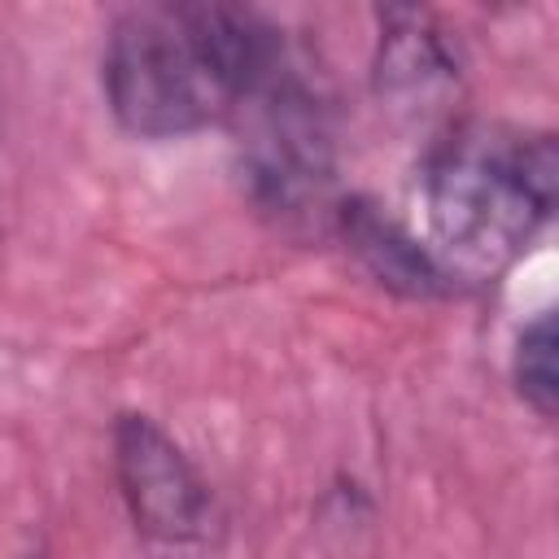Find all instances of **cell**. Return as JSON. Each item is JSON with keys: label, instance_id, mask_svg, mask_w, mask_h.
I'll list each match as a JSON object with an SVG mask.
<instances>
[{"label": "cell", "instance_id": "cell-5", "mask_svg": "<svg viewBox=\"0 0 559 559\" xmlns=\"http://www.w3.org/2000/svg\"><path fill=\"white\" fill-rule=\"evenodd\" d=\"M376 22L380 35L371 57V87L380 105L406 118L441 114L463 79V61L445 39V26L428 9H380Z\"/></svg>", "mask_w": 559, "mask_h": 559}, {"label": "cell", "instance_id": "cell-1", "mask_svg": "<svg viewBox=\"0 0 559 559\" xmlns=\"http://www.w3.org/2000/svg\"><path fill=\"white\" fill-rule=\"evenodd\" d=\"M284 48V31L253 4L148 0L114 13L100 92L135 140H183L227 122Z\"/></svg>", "mask_w": 559, "mask_h": 559}, {"label": "cell", "instance_id": "cell-3", "mask_svg": "<svg viewBox=\"0 0 559 559\" xmlns=\"http://www.w3.org/2000/svg\"><path fill=\"white\" fill-rule=\"evenodd\" d=\"M227 122L236 131V170L253 214L284 236L332 231L341 205L336 114L310 61L284 48Z\"/></svg>", "mask_w": 559, "mask_h": 559}, {"label": "cell", "instance_id": "cell-2", "mask_svg": "<svg viewBox=\"0 0 559 559\" xmlns=\"http://www.w3.org/2000/svg\"><path fill=\"white\" fill-rule=\"evenodd\" d=\"M559 201V144L546 127L467 118L419 170V240L450 284H493L546 231Z\"/></svg>", "mask_w": 559, "mask_h": 559}, {"label": "cell", "instance_id": "cell-7", "mask_svg": "<svg viewBox=\"0 0 559 559\" xmlns=\"http://www.w3.org/2000/svg\"><path fill=\"white\" fill-rule=\"evenodd\" d=\"M555 314L550 310H537L520 332H515V345H511V384H515V397L542 419L550 424L555 419V406H559V367H555Z\"/></svg>", "mask_w": 559, "mask_h": 559}, {"label": "cell", "instance_id": "cell-6", "mask_svg": "<svg viewBox=\"0 0 559 559\" xmlns=\"http://www.w3.org/2000/svg\"><path fill=\"white\" fill-rule=\"evenodd\" d=\"M332 236L349 249V258L389 293L411 297V301H437L450 297L454 284L432 258V249L411 231L402 218H393L384 205L371 197H341Z\"/></svg>", "mask_w": 559, "mask_h": 559}, {"label": "cell", "instance_id": "cell-4", "mask_svg": "<svg viewBox=\"0 0 559 559\" xmlns=\"http://www.w3.org/2000/svg\"><path fill=\"white\" fill-rule=\"evenodd\" d=\"M109 463L135 537L162 559L201 555L218 533V498L192 454L144 411L109 428Z\"/></svg>", "mask_w": 559, "mask_h": 559}]
</instances>
